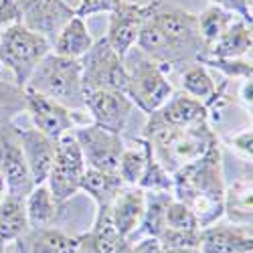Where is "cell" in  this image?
<instances>
[{
    "instance_id": "cell-12",
    "label": "cell",
    "mask_w": 253,
    "mask_h": 253,
    "mask_svg": "<svg viewBox=\"0 0 253 253\" xmlns=\"http://www.w3.org/2000/svg\"><path fill=\"white\" fill-rule=\"evenodd\" d=\"M154 6H156V0L146 2V4L126 2V0H122V2L110 12V27H108L105 41H108L110 47L122 59L134 49L138 35L142 31V25L146 23V18L152 14Z\"/></svg>"
},
{
    "instance_id": "cell-11",
    "label": "cell",
    "mask_w": 253,
    "mask_h": 253,
    "mask_svg": "<svg viewBox=\"0 0 253 253\" xmlns=\"http://www.w3.org/2000/svg\"><path fill=\"white\" fill-rule=\"evenodd\" d=\"M18 20L33 33H39L53 45L59 31L75 16V10L63 0H12Z\"/></svg>"
},
{
    "instance_id": "cell-2",
    "label": "cell",
    "mask_w": 253,
    "mask_h": 253,
    "mask_svg": "<svg viewBox=\"0 0 253 253\" xmlns=\"http://www.w3.org/2000/svg\"><path fill=\"white\" fill-rule=\"evenodd\" d=\"M172 180L174 199L191 207L201 229L217 223L223 217L225 182L217 144L211 146L207 154L199 160L184 164L176 172H172Z\"/></svg>"
},
{
    "instance_id": "cell-13",
    "label": "cell",
    "mask_w": 253,
    "mask_h": 253,
    "mask_svg": "<svg viewBox=\"0 0 253 253\" xmlns=\"http://www.w3.org/2000/svg\"><path fill=\"white\" fill-rule=\"evenodd\" d=\"M83 108L91 114L93 124L101 126V128L110 132L122 134L130 122V116L136 105L122 91L89 89L83 93Z\"/></svg>"
},
{
    "instance_id": "cell-43",
    "label": "cell",
    "mask_w": 253,
    "mask_h": 253,
    "mask_svg": "<svg viewBox=\"0 0 253 253\" xmlns=\"http://www.w3.org/2000/svg\"><path fill=\"white\" fill-rule=\"evenodd\" d=\"M0 253H2V251H0Z\"/></svg>"
},
{
    "instance_id": "cell-17",
    "label": "cell",
    "mask_w": 253,
    "mask_h": 253,
    "mask_svg": "<svg viewBox=\"0 0 253 253\" xmlns=\"http://www.w3.org/2000/svg\"><path fill=\"white\" fill-rule=\"evenodd\" d=\"M16 130L35 186L47 182L55 154V140H51L43 132H39L37 128H23V130L16 128Z\"/></svg>"
},
{
    "instance_id": "cell-31",
    "label": "cell",
    "mask_w": 253,
    "mask_h": 253,
    "mask_svg": "<svg viewBox=\"0 0 253 253\" xmlns=\"http://www.w3.org/2000/svg\"><path fill=\"white\" fill-rule=\"evenodd\" d=\"M27 112V91L16 81L0 79V124H10Z\"/></svg>"
},
{
    "instance_id": "cell-42",
    "label": "cell",
    "mask_w": 253,
    "mask_h": 253,
    "mask_svg": "<svg viewBox=\"0 0 253 253\" xmlns=\"http://www.w3.org/2000/svg\"><path fill=\"white\" fill-rule=\"evenodd\" d=\"M0 69H2V65H0Z\"/></svg>"
},
{
    "instance_id": "cell-37",
    "label": "cell",
    "mask_w": 253,
    "mask_h": 253,
    "mask_svg": "<svg viewBox=\"0 0 253 253\" xmlns=\"http://www.w3.org/2000/svg\"><path fill=\"white\" fill-rule=\"evenodd\" d=\"M227 142L231 144V148H235L237 152H241L245 158H249V160H251V152H253V148H251V144H253L251 128H243V130H239L237 134L229 136V138H227Z\"/></svg>"
},
{
    "instance_id": "cell-9",
    "label": "cell",
    "mask_w": 253,
    "mask_h": 253,
    "mask_svg": "<svg viewBox=\"0 0 253 253\" xmlns=\"http://www.w3.org/2000/svg\"><path fill=\"white\" fill-rule=\"evenodd\" d=\"M0 174L6 184V195L10 197L25 201L35 188L23 146H20L18 130L12 122L0 124Z\"/></svg>"
},
{
    "instance_id": "cell-23",
    "label": "cell",
    "mask_w": 253,
    "mask_h": 253,
    "mask_svg": "<svg viewBox=\"0 0 253 253\" xmlns=\"http://www.w3.org/2000/svg\"><path fill=\"white\" fill-rule=\"evenodd\" d=\"M211 57L219 59H239L251 53V25L243 18H233L225 33L209 49Z\"/></svg>"
},
{
    "instance_id": "cell-16",
    "label": "cell",
    "mask_w": 253,
    "mask_h": 253,
    "mask_svg": "<svg viewBox=\"0 0 253 253\" xmlns=\"http://www.w3.org/2000/svg\"><path fill=\"white\" fill-rule=\"evenodd\" d=\"M146 209V191L140 186H124L108 207V215L114 229L120 235L128 237L140 227Z\"/></svg>"
},
{
    "instance_id": "cell-1",
    "label": "cell",
    "mask_w": 253,
    "mask_h": 253,
    "mask_svg": "<svg viewBox=\"0 0 253 253\" xmlns=\"http://www.w3.org/2000/svg\"><path fill=\"white\" fill-rule=\"evenodd\" d=\"M136 45L162 69L164 65L197 61L203 57V49H207L199 33L197 14L164 4L162 0H156L152 14L142 25Z\"/></svg>"
},
{
    "instance_id": "cell-18",
    "label": "cell",
    "mask_w": 253,
    "mask_h": 253,
    "mask_svg": "<svg viewBox=\"0 0 253 253\" xmlns=\"http://www.w3.org/2000/svg\"><path fill=\"white\" fill-rule=\"evenodd\" d=\"M18 241L23 243L25 253H79L81 249V237H71L55 227L29 229Z\"/></svg>"
},
{
    "instance_id": "cell-36",
    "label": "cell",
    "mask_w": 253,
    "mask_h": 253,
    "mask_svg": "<svg viewBox=\"0 0 253 253\" xmlns=\"http://www.w3.org/2000/svg\"><path fill=\"white\" fill-rule=\"evenodd\" d=\"M120 2L122 0H81V4L75 10V14L87 16L93 12H112Z\"/></svg>"
},
{
    "instance_id": "cell-33",
    "label": "cell",
    "mask_w": 253,
    "mask_h": 253,
    "mask_svg": "<svg viewBox=\"0 0 253 253\" xmlns=\"http://www.w3.org/2000/svg\"><path fill=\"white\" fill-rule=\"evenodd\" d=\"M164 227L166 229H201L195 213L191 207L184 205L178 199H172L166 205V213H164Z\"/></svg>"
},
{
    "instance_id": "cell-19",
    "label": "cell",
    "mask_w": 253,
    "mask_h": 253,
    "mask_svg": "<svg viewBox=\"0 0 253 253\" xmlns=\"http://www.w3.org/2000/svg\"><path fill=\"white\" fill-rule=\"evenodd\" d=\"M162 122L170 124V126H191L203 120H209V108L197 97L188 95V93H172L168 97L162 108L154 112Z\"/></svg>"
},
{
    "instance_id": "cell-21",
    "label": "cell",
    "mask_w": 253,
    "mask_h": 253,
    "mask_svg": "<svg viewBox=\"0 0 253 253\" xmlns=\"http://www.w3.org/2000/svg\"><path fill=\"white\" fill-rule=\"evenodd\" d=\"M83 239L89 241L91 253H130L132 251V241L128 237L120 235L114 229L108 215V207L97 209L93 229Z\"/></svg>"
},
{
    "instance_id": "cell-40",
    "label": "cell",
    "mask_w": 253,
    "mask_h": 253,
    "mask_svg": "<svg viewBox=\"0 0 253 253\" xmlns=\"http://www.w3.org/2000/svg\"><path fill=\"white\" fill-rule=\"evenodd\" d=\"M162 253H201L193 247H162Z\"/></svg>"
},
{
    "instance_id": "cell-6",
    "label": "cell",
    "mask_w": 253,
    "mask_h": 253,
    "mask_svg": "<svg viewBox=\"0 0 253 253\" xmlns=\"http://www.w3.org/2000/svg\"><path fill=\"white\" fill-rule=\"evenodd\" d=\"M136 53L138 57L134 55V61L130 65L124 61L130 75L128 97L136 108H140L146 114H152L158 108H162V103L172 95V85L156 61L146 57L140 49Z\"/></svg>"
},
{
    "instance_id": "cell-28",
    "label": "cell",
    "mask_w": 253,
    "mask_h": 253,
    "mask_svg": "<svg viewBox=\"0 0 253 253\" xmlns=\"http://www.w3.org/2000/svg\"><path fill=\"white\" fill-rule=\"evenodd\" d=\"M180 83H182V91L184 93L201 99L205 105L217 95V87H215L213 77L209 75L207 67L203 65V63H199V61L191 63V65L182 71Z\"/></svg>"
},
{
    "instance_id": "cell-25",
    "label": "cell",
    "mask_w": 253,
    "mask_h": 253,
    "mask_svg": "<svg viewBox=\"0 0 253 253\" xmlns=\"http://www.w3.org/2000/svg\"><path fill=\"white\" fill-rule=\"evenodd\" d=\"M29 219L25 201L4 195L0 201V247L10 241H18L29 231Z\"/></svg>"
},
{
    "instance_id": "cell-29",
    "label": "cell",
    "mask_w": 253,
    "mask_h": 253,
    "mask_svg": "<svg viewBox=\"0 0 253 253\" xmlns=\"http://www.w3.org/2000/svg\"><path fill=\"white\" fill-rule=\"evenodd\" d=\"M233 20V12L219 6V4H211L207 6L199 16H197V23H199V33L201 39L207 47V51L213 47L215 41L225 33V29L231 25Z\"/></svg>"
},
{
    "instance_id": "cell-8",
    "label": "cell",
    "mask_w": 253,
    "mask_h": 253,
    "mask_svg": "<svg viewBox=\"0 0 253 253\" xmlns=\"http://www.w3.org/2000/svg\"><path fill=\"white\" fill-rule=\"evenodd\" d=\"M83 172H85V160H83V154L73 136V130L61 134L55 140L53 164L47 176L49 191L59 203L65 205L81 188Z\"/></svg>"
},
{
    "instance_id": "cell-4",
    "label": "cell",
    "mask_w": 253,
    "mask_h": 253,
    "mask_svg": "<svg viewBox=\"0 0 253 253\" xmlns=\"http://www.w3.org/2000/svg\"><path fill=\"white\" fill-rule=\"evenodd\" d=\"M27 89L45 95L67 110H85L83 108V79H81V59L61 57L49 51L31 73Z\"/></svg>"
},
{
    "instance_id": "cell-22",
    "label": "cell",
    "mask_w": 253,
    "mask_h": 253,
    "mask_svg": "<svg viewBox=\"0 0 253 253\" xmlns=\"http://www.w3.org/2000/svg\"><path fill=\"white\" fill-rule=\"evenodd\" d=\"M93 45V39L87 31V25L83 16L75 14L69 23L59 31L55 37L51 51L61 55V57H69V59H81Z\"/></svg>"
},
{
    "instance_id": "cell-24",
    "label": "cell",
    "mask_w": 253,
    "mask_h": 253,
    "mask_svg": "<svg viewBox=\"0 0 253 253\" xmlns=\"http://www.w3.org/2000/svg\"><path fill=\"white\" fill-rule=\"evenodd\" d=\"M124 186H128V184H124L118 172H105V170L85 166L79 191H85L95 201L97 209H101V207H110V203L116 199V195Z\"/></svg>"
},
{
    "instance_id": "cell-39",
    "label": "cell",
    "mask_w": 253,
    "mask_h": 253,
    "mask_svg": "<svg viewBox=\"0 0 253 253\" xmlns=\"http://www.w3.org/2000/svg\"><path fill=\"white\" fill-rule=\"evenodd\" d=\"M241 99L245 101V105L251 108V79H243V85H241Z\"/></svg>"
},
{
    "instance_id": "cell-32",
    "label": "cell",
    "mask_w": 253,
    "mask_h": 253,
    "mask_svg": "<svg viewBox=\"0 0 253 253\" xmlns=\"http://www.w3.org/2000/svg\"><path fill=\"white\" fill-rule=\"evenodd\" d=\"M146 166V146L142 142V148H124L120 162H118V176L128 186H138L142 172Z\"/></svg>"
},
{
    "instance_id": "cell-35",
    "label": "cell",
    "mask_w": 253,
    "mask_h": 253,
    "mask_svg": "<svg viewBox=\"0 0 253 253\" xmlns=\"http://www.w3.org/2000/svg\"><path fill=\"white\" fill-rule=\"evenodd\" d=\"M162 247H193L199 249L201 229H166L158 237Z\"/></svg>"
},
{
    "instance_id": "cell-20",
    "label": "cell",
    "mask_w": 253,
    "mask_h": 253,
    "mask_svg": "<svg viewBox=\"0 0 253 253\" xmlns=\"http://www.w3.org/2000/svg\"><path fill=\"white\" fill-rule=\"evenodd\" d=\"M63 203H59L53 193L49 191L47 182L37 184L29 197L25 199V211H27V219L31 229H45L53 227L61 215Z\"/></svg>"
},
{
    "instance_id": "cell-14",
    "label": "cell",
    "mask_w": 253,
    "mask_h": 253,
    "mask_svg": "<svg viewBox=\"0 0 253 253\" xmlns=\"http://www.w3.org/2000/svg\"><path fill=\"white\" fill-rule=\"evenodd\" d=\"M27 112L31 114L33 128L43 132L51 140H57L61 134L71 132L75 128V118L71 110L61 105L33 89H27Z\"/></svg>"
},
{
    "instance_id": "cell-3",
    "label": "cell",
    "mask_w": 253,
    "mask_h": 253,
    "mask_svg": "<svg viewBox=\"0 0 253 253\" xmlns=\"http://www.w3.org/2000/svg\"><path fill=\"white\" fill-rule=\"evenodd\" d=\"M144 128V140L148 142L154 158L168 172H176L184 164H191L207 154L217 144V136L207 120L191 126H170L162 122L154 112Z\"/></svg>"
},
{
    "instance_id": "cell-41",
    "label": "cell",
    "mask_w": 253,
    "mask_h": 253,
    "mask_svg": "<svg viewBox=\"0 0 253 253\" xmlns=\"http://www.w3.org/2000/svg\"><path fill=\"white\" fill-rule=\"evenodd\" d=\"M6 195V184H4V178L2 174H0V201H2V197Z\"/></svg>"
},
{
    "instance_id": "cell-27",
    "label": "cell",
    "mask_w": 253,
    "mask_h": 253,
    "mask_svg": "<svg viewBox=\"0 0 253 253\" xmlns=\"http://www.w3.org/2000/svg\"><path fill=\"white\" fill-rule=\"evenodd\" d=\"M174 199L170 193H150L146 195V209H144V217L140 221V227L130 235V241L134 243L136 239L144 237H160L164 231V213H166V205Z\"/></svg>"
},
{
    "instance_id": "cell-5",
    "label": "cell",
    "mask_w": 253,
    "mask_h": 253,
    "mask_svg": "<svg viewBox=\"0 0 253 253\" xmlns=\"http://www.w3.org/2000/svg\"><path fill=\"white\" fill-rule=\"evenodd\" d=\"M51 51V43L27 29L20 20H12L0 33V65L6 67L18 85H27V81L39 61Z\"/></svg>"
},
{
    "instance_id": "cell-26",
    "label": "cell",
    "mask_w": 253,
    "mask_h": 253,
    "mask_svg": "<svg viewBox=\"0 0 253 253\" xmlns=\"http://www.w3.org/2000/svg\"><path fill=\"white\" fill-rule=\"evenodd\" d=\"M223 215H227L233 225L251 227V178L235 180L225 188Z\"/></svg>"
},
{
    "instance_id": "cell-34",
    "label": "cell",
    "mask_w": 253,
    "mask_h": 253,
    "mask_svg": "<svg viewBox=\"0 0 253 253\" xmlns=\"http://www.w3.org/2000/svg\"><path fill=\"white\" fill-rule=\"evenodd\" d=\"M197 61L203 63V65L223 71L227 77L251 79V59H219V57H205L203 55Z\"/></svg>"
},
{
    "instance_id": "cell-10",
    "label": "cell",
    "mask_w": 253,
    "mask_h": 253,
    "mask_svg": "<svg viewBox=\"0 0 253 253\" xmlns=\"http://www.w3.org/2000/svg\"><path fill=\"white\" fill-rule=\"evenodd\" d=\"M73 136L81 148L85 166L97 168V170L105 172H116L118 162L124 152V140L120 134L110 132L101 128V126H81V128H73Z\"/></svg>"
},
{
    "instance_id": "cell-38",
    "label": "cell",
    "mask_w": 253,
    "mask_h": 253,
    "mask_svg": "<svg viewBox=\"0 0 253 253\" xmlns=\"http://www.w3.org/2000/svg\"><path fill=\"white\" fill-rule=\"evenodd\" d=\"M130 253H162V245L156 237H144L132 243Z\"/></svg>"
},
{
    "instance_id": "cell-7",
    "label": "cell",
    "mask_w": 253,
    "mask_h": 253,
    "mask_svg": "<svg viewBox=\"0 0 253 253\" xmlns=\"http://www.w3.org/2000/svg\"><path fill=\"white\" fill-rule=\"evenodd\" d=\"M81 79L83 89H114L128 95L130 75L124 59L110 47V43L99 39L91 49L81 57Z\"/></svg>"
},
{
    "instance_id": "cell-15",
    "label": "cell",
    "mask_w": 253,
    "mask_h": 253,
    "mask_svg": "<svg viewBox=\"0 0 253 253\" xmlns=\"http://www.w3.org/2000/svg\"><path fill=\"white\" fill-rule=\"evenodd\" d=\"M201 253H251V227L241 225H209L201 229Z\"/></svg>"
},
{
    "instance_id": "cell-30",
    "label": "cell",
    "mask_w": 253,
    "mask_h": 253,
    "mask_svg": "<svg viewBox=\"0 0 253 253\" xmlns=\"http://www.w3.org/2000/svg\"><path fill=\"white\" fill-rule=\"evenodd\" d=\"M146 146V166H144V172L142 178L138 182V186L142 191H150V193H170L172 195V188H174V180L172 174L166 170V168L154 158L152 150L148 142L144 140Z\"/></svg>"
}]
</instances>
